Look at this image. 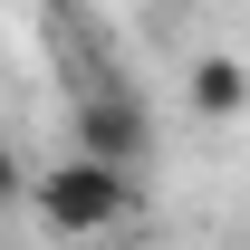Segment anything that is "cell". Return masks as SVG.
Masks as SVG:
<instances>
[{
    "mask_svg": "<svg viewBox=\"0 0 250 250\" xmlns=\"http://www.w3.org/2000/svg\"><path fill=\"white\" fill-rule=\"evenodd\" d=\"M183 96H192V116H202V125H231V116L250 106V67L231 58V48H202L192 77H183Z\"/></svg>",
    "mask_w": 250,
    "mask_h": 250,
    "instance_id": "cell-3",
    "label": "cell"
},
{
    "mask_svg": "<svg viewBox=\"0 0 250 250\" xmlns=\"http://www.w3.org/2000/svg\"><path fill=\"white\" fill-rule=\"evenodd\" d=\"M10 202H29V164H20L10 145H0V212H10Z\"/></svg>",
    "mask_w": 250,
    "mask_h": 250,
    "instance_id": "cell-4",
    "label": "cell"
},
{
    "mask_svg": "<svg viewBox=\"0 0 250 250\" xmlns=\"http://www.w3.org/2000/svg\"><path fill=\"white\" fill-rule=\"evenodd\" d=\"M67 125H77V154H96V164H125V173L154 154V116H145V106H135L125 87H87L77 106H67Z\"/></svg>",
    "mask_w": 250,
    "mask_h": 250,
    "instance_id": "cell-2",
    "label": "cell"
},
{
    "mask_svg": "<svg viewBox=\"0 0 250 250\" xmlns=\"http://www.w3.org/2000/svg\"><path fill=\"white\" fill-rule=\"evenodd\" d=\"M29 212L48 221V231H67V241H96V231H125V221L145 212V192H135L125 164L67 154V164H48V173L29 183Z\"/></svg>",
    "mask_w": 250,
    "mask_h": 250,
    "instance_id": "cell-1",
    "label": "cell"
}]
</instances>
